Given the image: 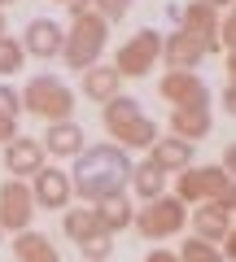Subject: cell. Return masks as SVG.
<instances>
[{"label": "cell", "mask_w": 236, "mask_h": 262, "mask_svg": "<svg viewBox=\"0 0 236 262\" xmlns=\"http://www.w3.org/2000/svg\"><path fill=\"white\" fill-rule=\"evenodd\" d=\"M132 227L149 241H162V236H175L184 227V206L180 196H158V201H144V210H136Z\"/></svg>", "instance_id": "obj_7"}, {"label": "cell", "mask_w": 236, "mask_h": 262, "mask_svg": "<svg viewBox=\"0 0 236 262\" xmlns=\"http://www.w3.org/2000/svg\"><path fill=\"white\" fill-rule=\"evenodd\" d=\"M223 166L236 175V144H227V153H223Z\"/></svg>", "instance_id": "obj_31"}, {"label": "cell", "mask_w": 236, "mask_h": 262, "mask_svg": "<svg viewBox=\"0 0 236 262\" xmlns=\"http://www.w3.org/2000/svg\"><path fill=\"white\" fill-rule=\"evenodd\" d=\"M114 96H123V75L114 70V66H88L83 70V101L92 105H110Z\"/></svg>", "instance_id": "obj_17"}, {"label": "cell", "mask_w": 236, "mask_h": 262, "mask_svg": "<svg viewBox=\"0 0 236 262\" xmlns=\"http://www.w3.org/2000/svg\"><path fill=\"white\" fill-rule=\"evenodd\" d=\"M105 39H110V22H105V18H75L70 31H66V44H61V61L83 75L88 66L101 61Z\"/></svg>", "instance_id": "obj_4"}, {"label": "cell", "mask_w": 236, "mask_h": 262, "mask_svg": "<svg viewBox=\"0 0 236 262\" xmlns=\"http://www.w3.org/2000/svg\"><path fill=\"white\" fill-rule=\"evenodd\" d=\"M149 162H153V166H162L166 175H170V170H188V166H192V144L180 140V136L153 140V144H149Z\"/></svg>", "instance_id": "obj_19"}, {"label": "cell", "mask_w": 236, "mask_h": 262, "mask_svg": "<svg viewBox=\"0 0 236 262\" xmlns=\"http://www.w3.org/2000/svg\"><path fill=\"white\" fill-rule=\"evenodd\" d=\"M0 241H5V227H0Z\"/></svg>", "instance_id": "obj_36"}, {"label": "cell", "mask_w": 236, "mask_h": 262, "mask_svg": "<svg viewBox=\"0 0 236 262\" xmlns=\"http://www.w3.org/2000/svg\"><path fill=\"white\" fill-rule=\"evenodd\" d=\"M61 5H70V0H61Z\"/></svg>", "instance_id": "obj_37"}, {"label": "cell", "mask_w": 236, "mask_h": 262, "mask_svg": "<svg viewBox=\"0 0 236 262\" xmlns=\"http://www.w3.org/2000/svg\"><path fill=\"white\" fill-rule=\"evenodd\" d=\"M223 110L236 118V79H227V88H223Z\"/></svg>", "instance_id": "obj_30"}, {"label": "cell", "mask_w": 236, "mask_h": 262, "mask_svg": "<svg viewBox=\"0 0 236 262\" xmlns=\"http://www.w3.org/2000/svg\"><path fill=\"white\" fill-rule=\"evenodd\" d=\"M22 110L44 122H66L75 114V88L57 75H35L22 88Z\"/></svg>", "instance_id": "obj_3"}, {"label": "cell", "mask_w": 236, "mask_h": 262, "mask_svg": "<svg viewBox=\"0 0 236 262\" xmlns=\"http://www.w3.org/2000/svg\"><path fill=\"white\" fill-rule=\"evenodd\" d=\"M127 175H132V158L118 144H88L75 158V170H70V184H75V196H83L88 206H96L101 196L123 192Z\"/></svg>", "instance_id": "obj_1"}, {"label": "cell", "mask_w": 236, "mask_h": 262, "mask_svg": "<svg viewBox=\"0 0 236 262\" xmlns=\"http://www.w3.org/2000/svg\"><path fill=\"white\" fill-rule=\"evenodd\" d=\"M180 262H223V253H219L210 241L192 236V241H184V253H180Z\"/></svg>", "instance_id": "obj_25"}, {"label": "cell", "mask_w": 236, "mask_h": 262, "mask_svg": "<svg viewBox=\"0 0 236 262\" xmlns=\"http://www.w3.org/2000/svg\"><path fill=\"white\" fill-rule=\"evenodd\" d=\"M44 153L48 158H79V153L88 149V140H83V127H79V122H48L44 127Z\"/></svg>", "instance_id": "obj_15"}, {"label": "cell", "mask_w": 236, "mask_h": 262, "mask_svg": "<svg viewBox=\"0 0 236 262\" xmlns=\"http://www.w3.org/2000/svg\"><path fill=\"white\" fill-rule=\"evenodd\" d=\"M13 253H18V262H61L57 245L48 241L44 232H31V227L13 236Z\"/></svg>", "instance_id": "obj_22"}, {"label": "cell", "mask_w": 236, "mask_h": 262, "mask_svg": "<svg viewBox=\"0 0 236 262\" xmlns=\"http://www.w3.org/2000/svg\"><path fill=\"white\" fill-rule=\"evenodd\" d=\"M153 61H162V35L144 27V31H136V35L118 48L114 70H118L123 79H144V75L153 70Z\"/></svg>", "instance_id": "obj_6"}, {"label": "cell", "mask_w": 236, "mask_h": 262, "mask_svg": "<svg viewBox=\"0 0 236 262\" xmlns=\"http://www.w3.org/2000/svg\"><path fill=\"white\" fill-rule=\"evenodd\" d=\"M5 35H9V22H5V13H0V39H5Z\"/></svg>", "instance_id": "obj_34"}, {"label": "cell", "mask_w": 236, "mask_h": 262, "mask_svg": "<svg viewBox=\"0 0 236 262\" xmlns=\"http://www.w3.org/2000/svg\"><path fill=\"white\" fill-rule=\"evenodd\" d=\"M66 9H70V18H101L105 5H101V0H70Z\"/></svg>", "instance_id": "obj_27"}, {"label": "cell", "mask_w": 236, "mask_h": 262, "mask_svg": "<svg viewBox=\"0 0 236 262\" xmlns=\"http://www.w3.org/2000/svg\"><path fill=\"white\" fill-rule=\"evenodd\" d=\"M0 153H5V175L9 179H22V184H27V179H35L39 170L48 166V153H44V144L35 140V136H13L9 144H0Z\"/></svg>", "instance_id": "obj_9"}, {"label": "cell", "mask_w": 236, "mask_h": 262, "mask_svg": "<svg viewBox=\"0 0 236 262\" xmlns=\"http://www.w3.org/2000/svg\"><path fill=\"white\" fill-rule=\"evenodd\" d=\"M18 114H22V96L9 83H0V122H18Z\"/></svg>", "instance_id": "obj_26"}, {"label": "cell", "mask_w": 236, "mask_h": 262, "mask_svg": "<svg viewBox=\"0 0 236 262\" xmlns=\"http://www.w3.org/2000/svg\"><path fill=\"white\" fill-rule=\"evenodd\" d=\"M22 66H27V48H22V39L5 35V39H0V79L18 75Z\"/></svg>", "instance_id": "obj_24"}, {"label": "cell", "mask_w": 236, "mask_h": 262, "mask_svg": "<svg viewBox=\"0 0 236 262\" xmlns=\"http://www.w3.org/2000/svg\"><path fill=\"white\" fill-rule=\"evenodd\" d=\"M9 5H18V0H0V13H5V9H9Z\"/></svg>", "instance_id": "obj_35"}, {"label": "cell", "mask_w": 236, "mask_h": 262, "mask_svg": "<svg viewBox=\"0 0 236 262\" xmlns=\"http://www.w3.org/2000/svg\"><path fill=\"white\" fill-rule=\"evenodd\" d=\"M223 241H227V258H232V262H236V227H232V232H227V236H223Z\"/></svg>", "instance_id": "obj_32"}, {"label": "cell", "mask_w": 236, "mask_h": 262, "mask_svg": "<svg viewBox=\"0 0 236 262\" xmlns=\"http://www.w3.org/2000/svg\"><path fill=\"white\" fill-rule=\"evenodd\" d=\"M192 227H197L201 241L214 245V241H223V236L232 232V214H227V206H219V201H214V206H201L197 214H192Z\"/></svg>", "instance_id": "obj_23"}, {"label": "cell", "mask_w": 236, "mask_h": 262, "mask_svg": "<svg viewBox=\"0 0 236 262\" xmlns=\"http://www.w3.org/2000/svg\"><path fill=\"white\" fill-rule=\"evenodd\" d=\"M219 39H223L227 48H236V5H232V18L219 22Z\"/></svg>", "instance_id": "obj_28"}, {"label": "cell", "mask_w": 236, "mask_h": 262, "mask_svg": "<svg viewBox=\"0 0 236 262\" xmlns=\"http://www.w3.org/2000/svg\"><path fill=\"white\" fill-rule=\"evenodd\" d=\"M206 57H210V48L197 35H188V31L162 35V61H166V70H197Z\"/></svg>", "instance_id": "obj_14"}, {"label": "cell", "mask_w": 236, "mask_h": 262, "mask_svg": "<svg viewBox=\"0 0 236 262\" xmlns=\"http://www.w3.org/2000/svg\"><path fill=\"white\" fill-rule=\"evenodd\" d=\"M31 196H35V210H70L75 184H70V175L61 166H44L31 179Z\"/></svg>", "instance_id": "obj_12"}, {"label": "cell", "mask_w": 236, "mask_h": 262, "mask_svg": "<svg viewBox=\"0 0 236 262\" xmlns=\"http://www.w3.org/2000/svg\"><path fill=\"white\" fill-rule=\"evenodd\" d=\"M101 122L105 131H110V140L118 144V149H149L158 136H153V122L144 118L140 101L136 96H114L110 105H101Z\"/></svg>", "instance_id": "obj_2"}, {"label": "cell", "mask_w": 236, "mask_h": 262, "mask_svg": "<svg viewBox=\"0 0 236 262\" xmlns=\"http://www.w3.org/2000/svg\"><path fill=\"white\" fill-rule=\"evenodd\" d=\"M214 13L219 9H210L206 0H192V5H184V9H180V31L197 35L210 53L219 48V18H214Z\"/></svg>", "instance_id": "obj_16"}, {"label": "cell", "mask_w": 236, "mask_h": 262, "mask_svg": "<svg viewBox=\"0 0 236 262\" xmlns=\"http://www.w3.org/2000/svg\"><path fill=\"white\" fill-rule=\"evenodd\" d=\"M31 219H35V196H31V184L22 179H5L0 184V227L5 232H27Z\"/></svg>", "instance_id": "obj_10"}, {"label": "cell", "mask_w": 236, "mask_h": 262, "mask_svg": "<svg viewBox=\"0 0 236 262\" xmlns=\"http://www.w3.org/2000/svg\"><path fill=\"white\" fill-rule=\"evenodd\" d=\"M210 9H223V5H236V0H206Z\"/></svg>", "instance_id": "obj_33"}, {"label": "cell", "mask_w": 236, "mask_h": 262, "mask_svg": "<svg viewBox=\"0 0 236 262\" xmlns=\"http://www.w3.org/2000/svg\"><path fill=\"white\" fill-rule=\"evenodd\" d=\"M101 5H105V9H101L105 22H110V18H123V13L132 9V0H101Z\"/></svg>", "instance_id": "obj_29"}, {"label": "cell", "mask_w": 236, "mask_h": 262, "mask_svg": "<svg viewBox=\"0 0 236 262\" xmlns=\"http://www.w3.org/2000/svg\"><path fill=\"white\" fill-rule=\"evenodd\" d=\"M210 105H188V110H170V136H180V140L197 144L210 136Z\"/></svg>", "instance_id": "obj_18"}, {"label": "cell", "mask_w": 236, "mask_h": 262, "mask_svg": "<svg viewBox=\"0 0 236 262\" xmlns=\"http://www.w3.org/2000/svg\"><path fill=\"white\" fill-rule=\"evenodd\" d=\"M61 227L66 236L79 245L88 262H110L114 253V236L105 232V223L96 219V206H83V210H61Z\"/></svg>", "instance_id": "obj_5"}, {"label": "cell", "mask_w": 236, "mask_h": 262, "mask_svg": "<svg viewBox=\"0 0 236 262\" xmlns=\"http://www.w3.org/2000/svg\"><path fill=\"white\" fill-rule=\"evenodd\" d=\"M61 44H66V27H61L57 18H31L27 35H22L27 57H39V61H53V57H61Z\"/></svg>", "instance_id": "obj_13"}, {"label": "cell", "mask_w": 236, "mask_h": 262, "mask_svg": "<svg viewBox=\"0 0 236 262\" xmlns=\"http://www.w3.org/2000/svg\"><path fill=\"white\" fill-rule=\"evenodd\" d=\"M127 188H132L140 201H158V196H166V170L153 166L149 158L144 162H132V175H127Z\"/></svg>", "instance_id": "obj_20"}, {"label": "cell", "mask_w": 236, "mask_h": 262, "mask_svg": "<svg viewBox=\"0 0 236 262\" xmlns=\"http://www.w3.org/2000/svg\"><path fill=\"white\" fill-rule=\"evenodd\" d=\"M180 201H201L214 196L219 206H236V179L223 170H180Z\"/></svg>", "instance_id": "obj_8"}, {"label": "cell", "mask_w": 236, "mask_h": 262, "mask_svg": "<svg viewBox=\"0 0 236 262\" xmlns=\"http://www.w3.org/2000/svg\"><path fill=\"white\" fill-rule=\"evenodd\" d=\"M96 219L105 223V232H123V227H132V219H136V206H132V196H127V188L123 192H110V196H101L96 201Z\"/></svg>", "instance_id": "obj_21"}, {"label": "cell", "mask_w": 236, "mask_h": 262, "mask_svg": "<svg viewBox=\"0 0 236 262\" xmlns=\"http://www.w3.org/2000/svg\"><path fill=\"white\" fill-rule=\"evenodd\" d=\"M162 101H170V110H188V105H210V88L201 83L197 70H166L158 83Z\"/></svg>", "instance_id": "obj_11"}]
</instances>
